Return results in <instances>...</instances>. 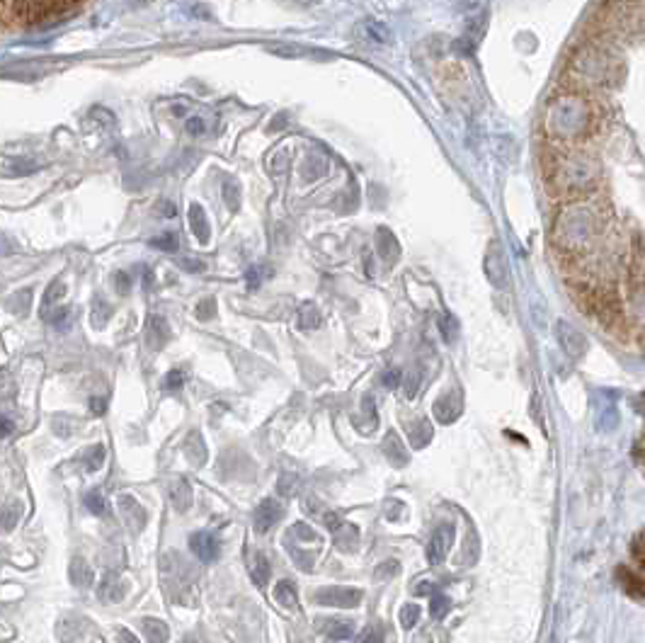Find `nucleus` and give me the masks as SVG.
<instances>
[{
    "mask_svg": "<svg viewBox=\"0 0 645 643\" xmlns=\"http://www.w3.org/2000/svg\"><path fill=\"white\" fill-rule=\"evenodd\" d=\"M90 408H92V413L95 415H102L107 410V400H102V398H92L90 400Z\"/></svg>",
    "mask_w": 645,
    "mask_h": 643,
    "instance_id": "obj_43",
    "label": "nucleus"
},
{
    "mask_svg": "<svg viewBox=\"0 0 645 643\" xmlns=\"http://www.w3.org/2000/svg\"><path fill=\"white\" fill-rule=\"evenodd\" d=\"M117 639H119V643H139V639H136V636L131 634L129 629H119L117 631Z\"/></svg>",
    "mask_w": 645,
    "mask_h": 643,
    "instance_id": "obj_44",
    "label": "nucleus"
},
{
    "mask_svg": "<svg viewBox=\"0 0 645 643\" xmlns=\"http://www.w3.org/2000/svg\"><path fill=\"white\" fill-rule=\"evenodd\" d=\"M461 396L458 391H446L439 400L434 403V417L442 425H451L458 415H461Z\"/></svg>",
    "mask_w": 645,
    "mask_h": 643,
    "instance_id": "obj_5",
    "label": "nucleus"
},
{
    "mask_svg": "<svg viewBox=\"0 0 645 643\" xmlns=\"http://www.w3.org/2000/svg\"><path fill=\"white\" fill-rule=\"evenodd\" d=\"M362 643H384V639H381L379 634H371V636H366Z\"/></svg>",
    "mask_w": 645,
    "mask_h": 643,
    "instance_id": "obj_47",
    "label": "nucleus"
},
{
    "mask_svg": "<svg viewBox=\"0 0 645 643\" xmlns=\"http://www.w3.org/2000/svg\"><path fill=\"white\" fill-rule=\"evenodd\" d=\"M119 510H122L124 520H127V525L131 527L134 532H141L146 525V513L144 508H141L139 503H136L131 496H122L119 498Z\"/></svg>",
    "mask_w": 645,
    "mask_h": 643,
    "instance_id": "obj_8",
    "label": "nucleus"
},
{
    "mask_svg": "<svg viewBox=\"0 0 645 643\" xmlns=\"http://www.w3.org/2000/svg\"><path fill=\"white\" fill-rule=\"evenodd\" d=\"M556 338H558L563 353L572 357V360H580V357L587 355V338L577 328H572L570 323L565 321L556 323Z\"/></svg>",
    "mask_w": 645,
    "mask_h": 643,
    "instance_id": "obj_2",
    "label": "nucleus"
},
{
    "mask_svg": "<svg viewBox=\"0 0 645 643\" xmlns=\"http://www.w3.org/2000/svg\"><path fill=\"white\" fill-rule=\"evenodd\" d=\"M184 454H187V459L192 461L194 466H201L206 461V444L199 432H192V435L187 437V442H184Z\"/></svg>",
    "mask_w": 645,
    "mask_h": 643,
    "instance_id": "obj_13",
    "label": "nucleus"
},
{
    "mask_svg": "<svg viewBox=\"0 0 645 643\" xmlns=\"http://www.w3.org/2000/svg\"><path fill=\"white\" fill-rule=\"evenodd\" d=\"M114 284H117V291H119V294H127V291L131 289V279H129V274H127V272H119V274H114Z\"/></svg>",
    "mask_w": 645,
    "mask_h": 643,
    "instance_id": "obj_37",
    "label": "nucleus"
},
{
    "mask_svg": "<svg viewBox=\"0 0 645 643\" xmlns=\"http://www.w3.org/2000/svg\"><path fill=\"white\" fill-rule=\"evenodd\" d=\"M381 381H384V386H388V388H398L403 381V374L398 369H388L384 376H381Z\"/></svg>",
    "mask_w": 645,
    "mask_h": 643,
    "instance_id": "obj_34",
    "label": "nucleus"
},
{
    "mask_svg": "<svg viewBox=\"0 0 645 643\" xmlns=\"http://www.w3.org/2000/svg\"><path fill=\"white\" fill-rule=\"evenodd\" d=\"M18 520H20V510H18V505H10V508H0V529H3V532L15 529V525H18Z\"/></svg>",
    "mask_w": 645,
    "mask_h": 643,
    "instance_id": "obj_24",
    "label": "nucleus"
},
{
    "mask_svg": "<svg viewBox=\"0 0 645 643\" xmlns=\"http://www.w3.org/2000/svg\"><path fill=\"white\" fill-rule=\"evenodd\" d=\"M359 413H362V417L357 420V425L364 430V435H369V432L376 427V422H379V415H376V405H374V398H371V396H364L362 410H359Z\"/></svg>",
    "mask_w": 645,
    "mask_h": 643,
    "instance_id": "obj_17",
    "label": "nucleus"
},
{
    "mask_svg": "<svg viewBox=\"0 0 645 643\" xmlns=\"http://www.w3.org/2000/svg\"><path fill=\"white\" fill-rule=\"evenodd\" d=\"M398 568H401V565H398L396 561H386V563H381L379 570H376V578H388V575L398 573Z\"/></svg>",
    "mask_w": 645,
    "mask_h": 643,
    "instance_id": "obj_36",
    "label": "nucleus"
},
{
    "mask_svg": "<svg viewBox=\"0 0 645 643\" xmlns=\"http://www.w3.org/2000/svg\"><path fill=\"white\" fill-rule=\"evenodd\" d=\"M432 435H434V430H432L430 422L418 420L410 427V444H413V449H425L432 442Z\"/></svg>",
    "mask_w": 645,
    "mask_h": 643,
    "instance_id": "obj_15",
    "label": "nucleus"
},
{
    "mask_svg": "<svg viewBox=\"0 0 645 643\" xmlns=\"http://www.w3.org/2000/svg\"><path fill=\"white\" fill-rule=\"evenodd\" d=\"M362 592L357 587H322V590L313 592V602L320 607H340V609H352L362 602Z\"/></svg>",
    "mask_w": 645,
    "mask_h": 643,
    "instance_id": "obj_1",
    "label": "nucleus"
},
{
    "mask_svg": "<svg viewBox=\"0 0 645 643\" xmlns=\"http://www.w3.org/2000/svg\"><path fill=\"white\" fill-rule=\"evenodd\" d=\"M294 488H296V478H294V476H284V478H280V491H284L287 496H292Z\"/></svg>",
    "mask_w": 645,
    "mask_h": 643,
    "instance_id": "obj_40",
    "label": "nucleus"
},
{
    "mask_svg": "<svg viewBox=\"0 0 645 643\" xmlns=\"http://www.w3.org/2000/svg\"><path fill=\"white\" fill-rule=\"evenodd\" d=\"M189 549H192V553L199 561H204V563H214L218 558V551H221V546H218L216 537L211 534V532H194L192 537H189Z\"/></svg>",
    "mask_w": 645,
    "mask_h": 643,
    "instance_id": "obj_4",
    "label": "nucleus"
},
{
    "mask_svg": "<svg viewBox=\"0 0 645 643\" xmlns=\"http://www.w3.org/2000/svg\"><path fill=\"white\" fill-rule=\"evenodd\" d=\"M223 200H226L228 207L236 212L238 209V185L233 183V180H226V183H223Z\"/></svg>",
    "mask_w": 645,
    "mask_h": 643,
    "instance_id": "obj_31",
    "label": "nucleus"
},
{
    "mask_svg": "<svg viewBox=\"0 0 645 643\" xmlns=\"http://www.w3.org/2000/svg\"><path fill=\"white\" fill-rule=\"evenodd\" d=\"M439 328H442V335H444L446 343H451V340L456 338V333H458L456 321H453V318H449V316H442V318H439Z\"/></svg>",
    "mask_w": 645,
    "mask_h": 643,
    "instance_id": "obj_32",
    "label": "nucleus"
},
{
    "mask_svg": "<svg viewBox=\"0 0 645 643\" xmlns=\"http://www.w3.org/2000/svg\"><path fill=\"white\" fill-rule=\"evenodd\" d=\"M141 626H144V634H146V641H149V643H165L168 636H170V631H168V624L161 622V619L146 617Z\"/></svg>",
    "mask_w": 645,
    "mask_h": 643,
    "instance_id": "obj_14",
    "label": "nucleus"
},
{
    "mask_svg": "<svg viewBox=\"0 0 645 643\" xmlns=\"http://www.w3.org/2000/svg\"><path fill=\"white\" fill-rule=\"evenodd\" d=\"M182 384H184V374L177 372V369L170 372V374L165 376V388H170V391H175V388H180Z\"/></svg>",
    "mask_w": 645,
    "mask_h": 643,
    "instance_id": "obj_35",
    "label": "nucleus"
},
{
    "mask_svg": "<svg viewBox=\"0 0 645 643\" xmlns=\"http://www.w3.org/2000/svg\"><path fill=\"white\" fill-rule=\"evenodd\" d=\"M619 578L624 580V585H626V592H628V595H636L638 600H643V582L633 578V573L628 575V570L624 568V565H621V568H619Z\"/></svg>",
    "mask_w": 645,
    "mask_h": 643,
    "instance_id": "obj_26",
    "label": "nucleus"
},
{
    "mask_svg": "<svg viewBox=\"0 0 645 643\" xmlns=\"http://www.w3.org/2000/svg\"><path fill=\"white\" fill-rule=\"evenodd\" d=\"M182 267H189V272L204 270V265H201V262H194V260H182Z\"/></svg>",
    "mask_w": 645,
    "mask_h": 643,
    "instance_id": "obj_46",
    "label": "nucleus"
},
{
    "mask_svg": "<svg viewBox=\"0 0 645 643\" xmlns=\"http://www.w3.org/2000/svg\"><path fill=\"white\" fill-rule=\"evenodd\" d=\"M275 602L282 604L284 609H289V612H294V609L299 607V592L296 587H294L292 580H280L275 587Z\"/></svg>",
    "mask_w": 645,
    "mask_h": 643,
    "instance_id": "obj_10",
    "label": "nucleus"
},
{
    "mask_svg": "<svg viewBox=\"0 0 645 643\" xmlns=\"http://www.w3.org/2000/svg\"><path fill=\"white\" fill-rule=\"evenodd\" d=\"M170 498H173V505L175 508L180 510V513H184V510H189L192 508V486H189L184 478H180L177 483L173 486V491H170Z\"/></svg>",
    "mask_w": 645,
    "mask_h": 643,
    "instance_id": "obj_12",
    "label": "nucleus"
},
{
    "mask_svg": "<svg viewBox=\"0 0 645 643\" xmlns=\"http://www.w3.org/2000/svg\"><path fill=\"white\" fill-rule=\"evenodd\" d=\"M453 537H456V532H453L451 525H442L439 529L434 532V537H432L427 544V561L432 565H439L442 561L446 558L449 549L453 546Z\"/></svg>",
    "mask_w": 645,
    "mask_h": 643,
    "instance_id": "obj_3",
    "label": "nucleus"
},
{
    "mask_svg": "<svg viewBox=\"0 0 645 643\" xmlns=\"http://www.w3.org/2000/svg\"><path fill=\"white\" fill-rule=\"evenodd\" d=\"M151 245H153V248H158V250L175 252V250H177V238H175L173 233H163V235H158V238H153Z\"/></svg>",
    "mask_w": 645,
    "mask_h": 643,
    "instance_id": "obj_29",
    "label": "nucleus"
},
{
    "mask_svg": "<svg viewBox=\"0 0 645 643\" xmlns=\"http://www.w3.org/2000/svg\"><path fill=\"white\" fill-rule=\"evenodd\" d=\"M325 525H327V529H332V532H337L342 527V520L337 518V515H332V513H327L325 515Z\"/></svg>",
    "mask_w": 645,
    "mask_h": 643,
    "instance_id": "obj_42",
    "label": "nucleus"
},
{
    "mask_svg": "<svg viewBox=\"0 0 645 643\" xmlns=\"http://www.w3.org/2000/svg\"><path fill=\"white\" fill-rule=\"evenodd\" d=\"M189 223H192V231L196 238H199L201 243H206V238H209V223H206V216L199 204L189 207Z\"/></svg>",
    "mask_w": 645,
    "mask_h": 643,
    "instance_id": "obj_18",
    "label": "nucleus"
},
{
    "mask_svg": "<svg viewBox=\"0 0 645 643\" xmlns=\"http://www.w3.org/2000/svg\"><path fill=\"white\" fill-rule=\"evenodd\" d=\"M196 316H199L201 321H209V318H214L216 316V301L214 299L201 301V304L196 306Z\"/></svg>",
    "mask_w": 645,
    "mask_h": 643,
    "instance_id": "obj_33",
    "label": "nucleus"
},
{
    "mask_svg": "<svg viewBox=\"0 0 645 643\" xmlns=\"http://www.w3.org/2000/svg\"><path fill=\"white\" fill-rule=\"evenodd\" d=\"M13 432H15V422L10 420V417L0 415V437H10Z\"/></svg>",
    "mask_w": 645,
    "mask_h": 643,
    "instance_id": "obj_39",
    "label": "nucleus"
},
{
    "mask_svg": "<svg viewBox=\"0 0 645 643\" xmlns=\"http://www.w3.org/2000/svg\"><path fill=\"white\" fill-rule=\"evenodd\" d=\"M449 609H451V600L444 595V592H437V595L432 597L430 612H432V617H434V619H444L446 614H449Z\"/></svg>",
    "mask_w": 645,
    "mask_h": 643,
    "instance_id": "obj_23",
    "label": "nucleus"
},
{
    "mask_svg": "<svg viewBox=\"0 0 645 643\" xmlns=\"http://www.w3.org/2000/svg\"><path fill=\"white\" fill-rule=\"evenodd\" d=\"M102 461H105V447H102V444H95V447H90V449H87V454L83 457V464H85V469L90 471V474L100 469Z\"/></svg>",
    "mask_w": 645,
    "mask_h": 643,
    "instance_id": "obj_22",
    "label": "nucleus"
},
{
    "mask_svg": "<svg viewBox=\"0 0 645 643\" xmlns=\"http://www.w3.org/2000/svg\"><path fill=\"white\" fill-rule=\"evenodd\" d=\"M83 503H85V508L90 510L92 515H102V513H105V500H102V496L97 491L85 493Z\"/></svg>",
    "mask_w": 645,
    "mask_h": 643,
    "instance_id": "obj_28",
    "label": "nucleus"
},
{
    "mask_svg": "<svg viewBox=\"0 0 645 643\" xmlns=\"http://www.w3.org/2000/svg\"><path fill=\"white\" fill-rule=\"evenodd\" d=\"M418 619H420V607H418V604H403V609H401V624H403V629H413V626L418 624Z\"/></svg>",
    "mask_w": 645,
    "mask_h": 643,
    "instance_id": "obj_27",
    "label": "nucleus"
},
{
    "mask_svg": "<svg viewBox=\"0 0 645 643\" xmlns=\"http://www.w3.org/2000/svg\"><path fill=\"white\" fill-rule=\"evenodd\" d=\"M109 306L105 304V301H97L95 304V311H92V326L95 328H102L105 323L109 321Z\"/></svg>",
    "mask_w": 645,
    "mask_h": 643,
    "instance_id": "obj_30",
    "label": "nucleus"
},
{
    "mask_svg": "<svg viewBox=\"0 0 645 643\" xmlns=\"http://www.w3.org/2000/svg\"><path fill=\"white\" fill-rule=\"evenodd\" d=\"M633 553H636V558H638V565L643 568V534H638L636 541H633Z\"/></svg>",
    "mask_w": 645,
    "mask_h": 643,
    "instance_id": "obj_41",
    "label": "nucleus"
},
{
    "mask_svg": "<svg viewBox=\"0 0 645 643\" xmlns=\"http://www.w3.org/2000/svg\"><path fill=\"white\" fill-rule=\"evenodd\" d=\"M381 449H384V454H386V459L391 461V466H408V461H410V457H408V449H406V444L401 442V437L396 435V432H388V435L384 437V444H381Z\"/></svg>",
    "mask_w": 645,
    "mask_h": 643,
    "instance_id": "obj_7",
    "label": "nucleus"
},
{
    "mask_svg": "<svg viewBox=\"0 0 645 643\" xmlns=\"http://www.w3.org/2000/svg\"><path fill=\"white\" fill-rule=\"evenodd\" d=\"M250 573H253V580L258 582V585H265V582L270 580V561H267V556L258 553V556H255L253 568H250Z\"/></svg>",
    "mask_w": 645,
    "mask_h": 643,
    "instance_id": "obj_21",
    "label": "nucleus"
},
{
    "mask_svg": "<svg viewBox=\"0 0 645 643\" xmlns=\"http://www.w3.org/2000/svg\"><path fill=\"white\" fill-rule=\"evenodd\" d=\"M280 520H282V505L272 498L262 500V503L258 505V510H255V529L258 532L272 529V527H275Z\"/></svg>",
    "mask_w": 645,
    "mask_h": 643,
    "instance_id": "obj_6",
    "label": "nucleus"
},
{
    "mask_svg": "<svg viewBox=\"0 0 645 643\" xmlns=\"http://www.w3.org/2000/svg\"><path fill=\"white\" fill-rule=\"evenodd\" d=\"M248 284H250V289H255L260 284V277H258V267H253V270L248 272Z\"/></svg>",
    "mask_w": 645,
    "mask_h": 643,
    "instance_id": "obj_45",
    "label": "nucleus"
},
{
    "mask_svg": "<svg viewBox=\"0 0 645 643\" xmlns=\"http://www.w3.org/2000/svg\"><path fill=\"white\" fill-rule=\"evenodd\" d=\"M68 575H70V582H73L75 587H90L92 585V568L85 563L83 558L70 561Z\"/></svg>",
    "mask_w": 645,
    "mask_h": 643,
    "instance_id": "obj_11",
    "label": "nucleus"
},
{
    "mask_svg": "<svg viewBox=\"0 0 645 643\" xmlns=\"http://www.w3.org/2000/svg\"><path fill=\"white\" fill-rule=\"evenodd\" d=\"M184 126H187V131H189V134H192V136L204 134V122H201V119H196V117L187 119V124H184Z\"/></svg>",
    "mask_w": 645,
    "mask_h": 643,
    "instance_id": "obj_38",
    "label": "nucleus"
},
{
    "mask_svg": "<svg viewBox=\"0 0 645 643\" xmlns=\"http://www.w3.org/2000/svg\"><path fill=\"white\" fill-rule=\"evenodd\" d=\"M63 294H65L63 282H61V279H54V282L46 287V291H44V296H42V316H44V318H46L49 311H51L54 306H56L58 301H61Z\"/></svg>",
    "mask_w": 645,
    "mask_h": 643,
    "instance_id": "obj_16",
    "label": "nucleus"
},
{
    "mask_svg": "<svg viewBox=\"0 0 645 643\" xmlns=\"http://www.w3.org/2000/svg\"><path fill=\"white\" fill-rule=\"evenodd\" d=\"M46 321L51 323L54 328H58V331H65V328H68V321H70V311L65 309V306H56V309L49 311Z\"/></svg>",
    "mask_w": 645,
    "mask_h": 643,
    "instance_id": "obj_25",
    "label": "nucleus"
},
{
    "mask_svg": "<svg viewBox=\"0 0 645 643\" xmlns=\"http://www.w3.org/2000/svg\"><path fill=\"white\" fill-rule=\"evenodd\" d=\"M320 326V311L315 309L313 304H303L299 309V328L303 331H313V328Z\"/></svg>",
    "mask_w": 645,
    "mask_h": 643,
    "instance_id": "obj_19",
    "label": "nucleus"
},
{
    "mask_svg": "<svg viewBox=\"0 0 645 643\" xmlns=\"http://www.w3.org/2000/svg\"><path fill=\"white\" fill-rule=\"evenodd\" d=\"M327 624H330V626H325V634L330 636L332 641H347V639H352V634H354L352 624L337 622V619H332V622H327Z\"/></svg>",
    "mask_w": 645,
    "mask_h": 643,
    "instance_id": "obj_20",
    "label": "nucleus"
},
{
    "mask_svg": "<svg viewBox=\"0 0 645 643\" xmlns=\"http://www.w3.org/2000/svg\"><path fill=\"white\" fill-rule=\"evenodd\" d=\"M168 338H170V328H168L165 318L151 316L149 318V328H146V340H149L151 348L153 350H161L163 345L168 343Z\"/></svg>",
    "mask_w": 645,
    "mask_h": 643,
    "instance_id": "obj_9",
    "label": "nucleus"
}]
</instances>
